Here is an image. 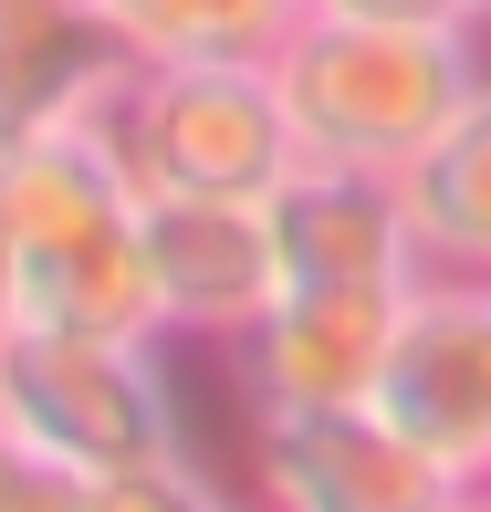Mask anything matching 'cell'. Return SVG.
I'll return each mask as SVG.
<instances>
[{
  "instance_id": "cell-1",
  "label": "cell",
  "mask_w": 491,
  "mask_h": 512,
  "mask_svg": "<svg viewBox=\"0 0 491 512\" xmlns=\"http://www.w3.org/2000/svg\"><path fill=\"white\" fill-rule=\"evenodd\" d=\"M0 209H11V251H21V324L157 335L147 189L95 136V115H74V126L0 157Z\"/></svg>"
},
{
  "instance_id": "cell-2",
  "label": "cell",
  "mask_w": 491,
  "mask_h": 512,
  "mask_svg": "<svg viewBox=\"0 0 491 512\" xmlns=\"http://www.w3.org/2000/svg\"><path fill=\"white\" fill-rule=\"evenodd\" d=\"M303 157L335 168H408L491 74V42L460 21H335L314 11L272 53Z\"/></svg>"
},
{
  "instance_id": "cell-3",
  "label": "cell",
  "mask_w": 491,
  "mask_h": 512,
  "mask_svg": "<svg viewBox=\"0 0 491 512\" xmlns=\"http://www.w3.org/2000/svg\"><path fill=\"white\" fill-rule=\"evenodd\" d=\"M95 136L147 199H272L303 168V136L272 63H115Z\"/></svg>"
},
{
  "instance_id": "cell-4",
  "label": "cell",
  "mask_w": 491,
  "mask_h": 512,
  "mask_svg": "<svg viewBox=\"0 0 491 512\" xmlns=\"http://www.w3.org/2000/svg\"><path fill=\"white\" fill-rule=\"evenodd\" d=\"M0 429H21L74 481L126 460L189 450L178 429L168 335H74V324H11L0 335Z\"/></svg>"
},
{
  "instance_id": "cell-5",
  "label": "cell",
  "mask_w": 491,
  "mask_h": 512,
  "mask_svg": "<svg viewBox=\"0 0 491 512\" xmlns=\"http://www.w3.org/2000/svg\"><path fill=\"white\" fill-rule=\"evenodd\" d=\"M241 439H251L241 492L262 512H460L481 492L387 408H293V418H251Z\"/></svg>"
},
{
  "instance_id": "cell-6",
  "label": "cell",
  "mask_w": 491,
  "mask_h": 512,
  "mask_svg": "<svg viewBox=\"0 0 491 512\" xmlns=\"http://www.w3.org/2000/svg\"><path fill=\"white\" fill-rule=\"evenodd\" d=\"M408 293L418 283H283V304L241 345H220L230 387H241V429L251 418H293V408H377Z\"/></svg>"
},
{
  "instance_id": "cell-7",
  "label": "cell",
  "mask_w": 491,
  "mask_h": 512,
  "mask_svg": "<svg viewBox=\"0 0 491 512\" xmlns=\"http://www.w3.org/2000/svg\"><path fill=\"white\" fill-rule=\"evenodd\" d=\"M147 272L168 345H241L283 304V241L262 199H147Z\"/></svg>"
},
{
  "instance_id": "cell-8",
  "label": "cell",
  "mask_w": 491,
  "mask_h": 512,
  "mask_svg": "<svg viewBox=\"0 0 491 512\" xmlns=\"http://www.w3.org/2000/svg\"><path fill=\"white\" fill-rule=\"evenodd\" d=\"M377 408L408 439H429L450 471H491V283H418L397 356L377 377Z\"/></svg>"
},
{
  "instance_id": "cell-9",
  "label": "cell",
  "mask_w": 491,
  "mask_h": 512,
  "mask_svg": "<svg viewBox=\"0 0 491 512\" xmlns=\"http://www.w3.org/2000/svg\"><path fill=\"white\" fill-rule=\"evenodd\" d=\"M262 209H272V241H283V283H429L397 168L303 157Z\"/></svg>"
},
{
  "instance_id": "cell-10",
  "label": "cell",
  "mask_w": 491,
  "mask_h": 512,
  "mask_svg": "<svg viewBox=\"0 0 491 512\" xmlns=\"http://www.w3.org/2000/svg\"><path fill=\"white\" fill-rule=\"evenodd\" d=\"M115 63L126 42L95 21V0H0V157L95 115Z\"/></svg>"
},
{
  "instance_id": "cell-11",
  "label": "cell",
  "mask_w": 491,
  "mask_h": 512,
  "mask_svg": "<svg viewBox=\"0 0 491 512\" xmlns=\"http://www.w3.org/2000/svg\"><path fill=\"white\" fill-rule=\"evenodd\" d=\"M418 220V272L439 283H491V74L471 84V105L397 168Z\"/></svg>"
},
{
  "instance_id": "cell-12",
  "label": "cell",
  "mask_w": 491,
  "mask_h": 512,
  "mask_svg": "<svg viewBox=\"0 0 491 512\" xmlns=\"http://www.w3.org/2000/svg\"><path fill=\"white\" fill-rule=\"evenodd\" d=\"M136 63H272L314 21V0H95Z\"/></svg>"
},
{
  "instance_id": "cell-13",
  "label": "cell",
  "mask_w": 491,
  "mask_h": 512,
  "mask_svg": "<svg viewBox=\"0 0 491 512\" xmlns=\"http://www.w3.org/2000/svg\"><path fill=\"white\" fill-rule=\"evenodd\" d=\"M230 492L209 481L199 450H157V460H126V471H95L84 481V512H220Z\"/></svg>"
},
{
  "instance_id": "cell-14",
  "label": "cell",
  "mask_w": 491,
  "mask_h": 512,
  "mask_svg": "<svg viewBox=\"0 0 491 512\" xmlns=\"http://www.w3.org/2000/svg\"><path fill=\"white\" fill-rule=\"evenodd\" d=\"M0 512H84V481L42 460L21 429H0Z\"/></svg>"
},
{
  "instance_id": "cell-15",
  "label": "cell",
  "mask_w": 491,
  "mask_h": 512,
  "mask_svg": "<svg viewBox=\"0 0 491 512\" xmlns=\"http://www.w3.org/2000/svg\"><path fill=\"white\" fill-rule=\"evenodd\" d=\"M314 11H335V21H460V0H314Z\"/></svg>"
},
{
  "instance_id": "cell-16",
  "label": "cell",
  "mask_w": 491,
  "mask_h": 512,
  "mask_svg": "<svg viewBox=\"0 0 491 512\" xmlns=\"http://www.w3.org/2000/svg\"><path fill=\"white\" fill-rule=\"evenodd\" d=\"M21 324V251H11V209H0V335Z\"/></svg>"
},
{
  "instance_id": "cell-17",
  "label": "cell",
  "mask_w": 491,
  "mask_h": 512,
  "mask_svg": "<svg viewBox=\"0 0 491 512\" xmlns=\"http://www.w3.org/2000/svg\"><path fill=\"white\" fill-rule=\"evenodd\" d=\"M460 21H471V32H481V42H491V0H460Z\"/></svg>"
},
{
  "instance_id": "cell-18",
  "label": "cell",
  "mask_w": 491,
  "mask_h": 512,
  "mask_svg": "<svg viewBox=\"0 0 491 512\" xmlns=\"http://www.w3.org/2000/svg\"><path fill=\"white\" fill-rule=\"evenodd\" d=\"M220 512H262V502H251V492H230V502H220Z\"/></svg>"
},
{
  "instance_id": "cell-19",
  "label": "cell",
  "mask_w": 491,
  "mask_h": 512,
  "mask_svg": "<svg viewBox=\"0 0 491 512\" xmlns=\"http://www.w3.org/2000/svg\"><path fill=\"white\" fill-rule=\"evenodd\" d=\"M460 512H491V502H481V492H471V502H460Z\"/></svg>"
},
{
  "instance_id": "cell-20",
  "label": "cell",
  "mask_w": 491,
  "mask_h": 512,
  "mask_svg": "<svg viewBox=\"0 0 491 512\" xmlns=\"http://www.w3.org/2000/svg\"><path fill=\"white\" fill-rule=\"evenodd\" d=\"M481 502H491V471H481Z\"/></svg>"
}]
</instances>
